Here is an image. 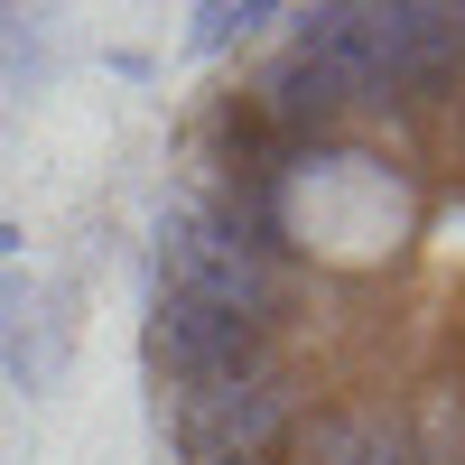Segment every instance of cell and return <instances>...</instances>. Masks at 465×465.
I'll list each match as a JSON object with an SVG mask.
<instances>
[{
  "label": "cell",
  "mask_w": 465,
  "mask_h": 465,
  "mask_svg": "<svg viewBox=\"0 0 465 465\" xmlns=\"http://www.w3.org/2000/svg\"><path fill=\"white\" fill-rule=\"evenodd\" d=\"M140 381L168 465H465V10H298L205 74Z\"/></svg>",
  "instance_id": "obj_1"
}]
</instances>
